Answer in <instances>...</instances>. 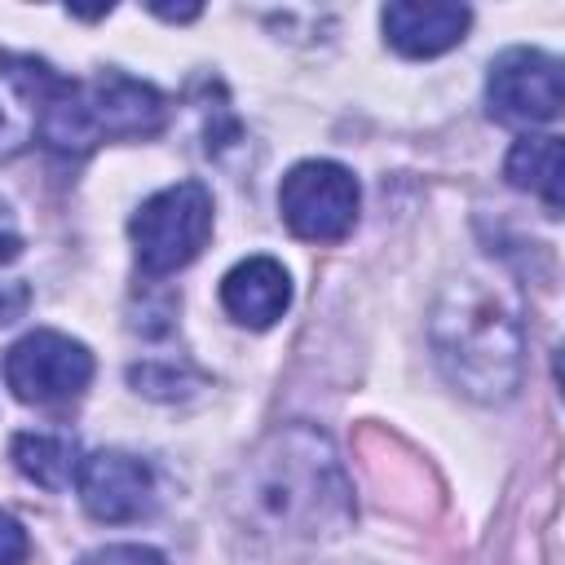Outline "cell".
I'll use <instances>...</instances> for the list:
<instances>
[{
	"label": "cell",
	"instance_id": "obj_6",
	"mask_svg": "<svg viewBox=\"0 0 565 565\" xmlns=\"http://www.w3.org/2000/svg\"><path fill=\"white\" fill-rule=\"evenodd\" d=\"M93 380V353L62 331H26L4 353V384L26 406H62L75 402Z\"/></svg>",
	"mask_w": 565,
	"mask_h": 565
},
{
	"label": "cell",
	"instance_id": "obj_2",
	"mask_svg": "<svg viewBox=\"0 0 565 565\" xmlns=\"http://www.w3.org/2000/svg\"><path fill=\"white\" fill-rule=\"evenodd\" d=\"M428 340L446 380L477 397L503 402L521 384L525 327L516 300L490 278H455L428 322Z\"/></svg>",
	"mask_w": 565,
	"mask_h": 565
},
{
	"label": "cell",
	"instance_id": "obj_3",
	"mask_svg": "<svg viewBox=\"0 0 565 565\" xmlns=\"http://www.w3.org/2000/svg\"><path fill=\"white\" fill-rule=\"evenodd\" d=\"M40 141L57 154H88L97 141L154 137L168 119V102L154 84L124 71H97L93 79H66L49 62L35 66Z\"/></svg>",
	"mask_w": 565,
	"mask_h": 565
},
{
	"label": "cell",
	"instance_id": "obj_4",
	"mask_svg": "<svg viewBox=\"0 0 565 565\" xmlns=\"http://www.w3.org/2000/svg\"><path fill=\"white\" fill-rule=\"evenodd\" d=\"M128 234H132L137 265L150 278L185 269L212 234V194H207V185L203 181H177V185L150 194L132 212Z\"/></svg>",
	"mask_w": 565,
	"mask_h": 565
},
{
	"label": "cell",
	"instance_id": "obj_12",
	"mask_svg": "<svg viewBox=\"0 0 565 565\" xmlns=\"http://www.w3.org/2000/svg\"><path fill=\"white\" fill-rule=\"evenodd\" d=\"M13 463L22 477H31L44 490H66L79 477V441L75 433H57V428H31L18 433L9 446Z\"/></svg>",
	"mask_w": 565,
	"mask_h": 565
},
{
	"label": "cell",
	"instance_id": "obj_10",
	"mask_svg": "<svg viewBox=\"0 0 565 565\" xmlns=\"http://www.w3.org/2000/svg\"><path fill=\"white\" fill-rule=\"evenodd\" d=\"M221 305L238 327L265 331L291 305V278L274 256H247L221 278Z\"/></svg>",
	"mask_w": 565,
	"mask_h": 565
},
{
	"label": "cell",
	"instance_id": "obj_7",
	"mask_svg": "<svg viewBox=\"0 0 565 565\" xmlns=\"http://www.w3.org/2000/svg\"><path fill=\"white\" fill-rule=\"evenodd\" d=\"M486 102L499 124L534 128L561 115V62L539 49H508L494 57Z\"/></svg>",
	"mask_w": 565,
	"mask_h": 565
},
{
	"label": "cell",
	"instance_id": "obj_11",
	"mask_svg": "<svg viewBox=\"0 0 565 565\" xmlns=\"http://www.w3.org/2000/svg\"><path fill=\"white\" fill-rule=\"evenodd\" d=\"M35 66H40V57L0 53V159L22 154L40 132Z\"/></svg>",
	"mask_w": 565,
	"mask_h": 565
},
{
	"label": "cell",
	"instance_id": "obj_5",
	"mask_svg": "<svg viewBox=\"0 0 565 565\" xmlns=\"http://www.w3.org/2000/svg\"><path fill=\"white\" fill-rule=\"evenodd\" d=\"M358 203L362 190L353 172L331 159H305L278 185V212L305 243H340L358 221Z\"/></svg>",
	"mask_w": 565,
	"mask_h": 565
},
{
	"label": "cell",
	"instance_id": "obj_9",
	"mask_svg": "<svg viewBox=\"0 0 565 565\" xmlns=\"http://www.w3.org/2000/svg\"><path fill=\"white\" fill-rule=\"evenodd\" d=\"M472 22L468 4H441V0H397L380 13L384 40L402 53V57H437L446 49H455L463 40Z\"/></svg>",
	"mask_w": 565,
	"mask_h": 565
},
{
	"label": "cell",
	"instance_id": "obj_8",
	"mask_svg": "<svg viewBox=\"0 0 565 565\" xmlns=\"http://www.w3.org/2000/svg\"><path fill=\"white\" fill-rule=\"evenodd\" d=\"M79 503L93 521L106 525H124V521H141L154 508V472L146 459L128 455V450H97L79 459Z\"/></svg>",
	"mask_w": 565,
	"mask_h": 565
},
{
	"label": "cell",
	"instance_id": "obj_13",
	"mask_svg": "<svg viewBox=\"0 0 565 565\" xmlns=\"http://www.w3.org/2000/svg\"><path fill=\"white\" fill-rule=\"evenodd\" d=\"M508 185L530 190L547 203V212H561V137L552 132H525L503 163Z\"/></svg>",
	"mask_w": 565,
	"mask_h": 565
},
{
	"label": "cell",
	"instance_id": "obj_14",
	"mask_svg": "<svg viewBox=\"0 0 565 565\" xmlns=\"http://www.w3.org/2000/svg\"><path fill=\"white\" fill-rule=\"evenodd\" d=\"M79 565H168L154 547H141V543H115V547H102L93 556H84Z\"/></svg>",
	"mask_w": 565,
	"mask_h": 565
},
{
	"label": "cell",
	"instance_id": "obj_1",
	"mask_svg": "<svg viewBox=\"0 0 565 565\" xmlns=\"http://www.w3.org/2000/svg\"><path fill=\"white\" fill-rule=\"evenodd\" d=\"M230 512L252 539L327 543L353 521V486L322 428L282 424L238 463Z\"/></svg>",
	"mask_w": 565,
	"mask_h": 565
},
{
	"label": "cell",
	"instance_id": "obj_15",
	"mask_svg": "<svg viewBox=\"0 0 565 565\" xmlns=\"http://www.w3.org/2000/svg\"><path fill=\"white\" fill-rule=\"evenodd\" d=\"M26 556H31L26 530L9 512H0V565H26Z\"/></svg>",
	"mask_w": 565,
	"mask_h": 565
}]
</instances>
